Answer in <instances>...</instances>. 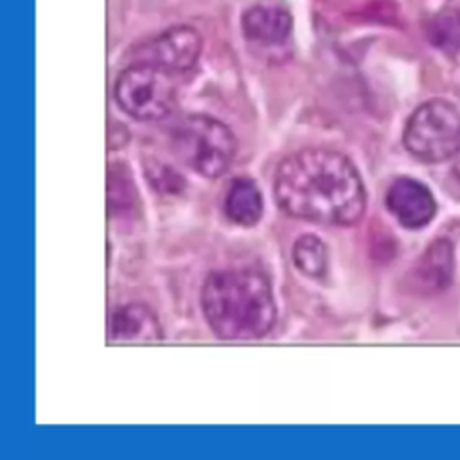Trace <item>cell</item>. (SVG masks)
Returning <instances> with one entry per match:
<instances>
[{
  "instance_id": "5b68a950",
  "label": "cell",
  "mask_w": 460,
  "mask_h": 460,
  "mask_svg": "<svg viewBox=\"0 0 460 460\" xmlns=\"http://www.w3.org/2000/svg\"><path fill=\"white\" fill-rule=\"evenodd\" d=\"M113 93L122 111L137 120L164 119L176 102L172 74L140 61H133L119 74Z\"/></svg>"
},
{
  "instance_id": "7a4b0ae2",
  "label": "cell",
  "mask_w": 460,
  "mask_h": 460,
  "mask_svg": "<svg viewBox=\"0 0 460 460\" xmlns=\"http://www.w3.org/2000/svg\"><path fill=\"white\" fill-rule=\"evenodd\" d=\"M201 309L214 334L230 341L266 336L277 316L268 279L250 268L212 271L201 288Z\"/></svg>"
},
{
  "instance_id": "3957f363",
  "label": "cell",
  "mask_w": 460,
  "mask_h": 460,
  "mask_svg": "<svg viewBox=\"0 0 460 460\" xmlns=\"http://www.w3.org/2000/svg\"><path fill=\"white\" fill-rule=\"evenodd\" d=\"M171 147L198 174L217 178L232 165L237 153V140L232 129L221 120L194 113L174 126Z\"/></svg>"
},
{
  "instance_id": "277c9868",
  "label": "cell",
  "mask_w": 460,
  "mask_h": 460,
  "mask_svg": "<svg viewBox=\"0 0 460 460\" xmlns=\"http://www.w3.org/2000/svg\"><path fill=\"white\" fill-rule=\"evenodd\" d=\"M402 142L415 158L437 164L460 151V111L444 99L420 104L408 119Z\"/></svg>"
},
{
  "instance_id": "4fadbf2b",
  "label": "cell",
  "mask_w": 460,
  "mask_h": 460,
  "mask_svg": "<svg viewBox=\"0 0 460 460\" xmlns=\"http://www.w3.org/2000/svg\"><path fill=\"white\" fill-rule=\"evenodd\" d=\"M131 171L117 162L108 165V210L113 217H131L135 216L138 194L129 174Z\"/></svg>"
},
{
  "instance_id": "6da1fadb",
  "label": "cell",
  "mask_w": 460,
  "mask_h": 460,
  "mask_svg": "<svg viewBox=\"0 0 460 460\" xmlns=\"http://www.w3.org/2000/svg\"><path fill=\"white\" fill-rule=\"evenodd\" d=\"M273 192L286 214L320 225H356L367 208V192L354 164L323 147L286 156L275 171Z\"/></svg>"
},
{
  "instance_id": "9a60e30c",
  "label": "cell",
  "mask_w": 460,
  "mask_h": 460,
  "mask_svg": "<svg viewBox=\"0 0 460 460\" xmlns=\"http://www.w3.org/2000/svg\"><path fill=\"white\" fill-rule=\"evenodd\" d=\"M146 171H147V178L151 181V185L165 194H176L180 190H183L185 181L183 178L167 164L156 162V160H149L146 164Z\"/></svg>"
},
{
  "instance_id": "7c38bea8",
  "label": "cell",
  "mask_w": 460,
  "mask_h": 460,
  "mask_svg": "<svg viewBox=\"0 0 460 460\" xmlns=\"http://www.w3.org/2000/svg\"><path fill=\"white\" fill-rule=\"evenodd\" d=\"M428 41L447 56L460 50V0H446L426 23Z\"/></svg>"
},
{
  "instance_id": "8992f818",
  "label": "cell",
  "mask_w": 460,
  "mask_h": 460,
  "mask_svg": "<svg viewBox=\"0 0 460 460\" xmlns=\"http://www.w3.org/2000/svg\"><path fill=\"white\" fill-rule=\"evenodd\" d=\"M203 49L199 32L189 25H174L146 41L135 54L133 61L156 65L171 74L190 70Z\"/></svg>"
},
{
  "instance_id": "ba28073f",
  "label": "cell",
  "mask_w": 460,
  "mask_h": 460,
  "mask_svg": "<svg viewBox=\"0 0 460 460\" xmlns=\"http://www.w3.org/2000/svg\"><path fill=\"white\" fill-rule=\"evenodd\" d=\"M291 27L293 16L284 0H257L241 16L244 38L264 47L284 43Z\"/></svg>"
},
{
  "instance_id": "9c48e42d",
  "label": "cell",
  "mask_w": 460,
  "mask_h": 460,
  "mask_svg": "<svg viewBox=\"0 0 460 460\" xmlns=\"http://www.w3.org/2000/svg\"><path fill=\"white\" fill-rule=\"evenodd\" d=\"M453 246L446 239L433 241L408 275V286L413 293L433 296L442 293L453 279Z\"/></svg>"
},
{
  "instance_id": "8fae6325",
  "label": "cell",
  "mask_w": 460,
  "mask_h": 460,
  "mask_svg": "<svg viewBox=\"0 0 460 460\" xmlns=\"http://www.w3.org/2000/svg\"><path fill=\"white\" fill-rule=\"evenodd\" d=\"M225 214L241 226H253L262 216V196L252 178L239 176L230 181L225 196Z\"/></svg>"
},
{
  "instance_id": "5bb4252c",
  "label": "cell",
  "mask_w": 460,
  "mask_h": 460,
  "mask_svg": "<svg viewBox=\"0 0 460 460\" xmlns=\"http://www.w3.org/2000/svg\"><path fill=\"white\" fill-rule=\"evenodd\" d=\"M293 262L298 271L311 279H320L327 271V248L323 241L313 234H305L295 241Z\"/></svg>"
},
{
  "instance_id": "2e32d148",
  "label": "cell",
  "mask_w": 460,
  "mask_h": 460,
  "mask_svg": "<svg viewBox=\"0 0 460 460\" xmlns=\"http://www.w3.org/2000/svg\"><path fill=\"white\" fill-rule=\"evenodd\" d=\"M453 172H455V178L460 181V160L455 164V169H453Z\"/></svg>"
},
{
  "instance_id": "30bf717a",
  "label": "cell",
  "mask_w": 460,
  "mask_h": 460,
  "mask_svg": "<svg viewBox=\"0 0 460 460\" xmlns=\"http://www.w3.org/2000/svg\"><path fill=\"white\" fill-rule=\"evenodd\" d=\"M110 340L124 343H149L162 340L156 314L144 304H126L110 318Z\"/></svg>"
},
{
  "instance_id": "52a82bcc",
  "label": "cell",
  "mask_w": 460,
  "mask_h": 460,
  "mask_svg": "<svg viewBox=\"0 0 460 460\" xmlns=\"http://www.w3.org/2000/svg\"><path fill=\"white\" fill-rule=\"evenodd\" d=\"M385 203L392 216H395V219L406 228H420L428 225L437 212V203L429 189L406 176L390 183Z\"/></svg>"
}]
</instances>
